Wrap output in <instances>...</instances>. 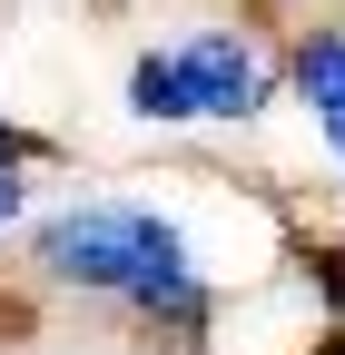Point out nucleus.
Masks as SVG:
<instances>
[{
  "mask_svg": "<svg viewBox=\"0 0 345 355\" xmlns=\"http://www.w3.org/2000/svg\"><path fill=\"white\" fill-rule=\"evenodd\" d=\"M39 277L50 286H79V296H109L128 316H148L158 336L197 345L207 316H218V286H207L197 247L168 227L158 207L139 198H79L39 227Z\"/></svg>",
  "mask_w": 345,
  "mask_h": 355,
  "instance_id": "nucleus-1",
  "label": "nucleus"
},
{
  "mask_svg": "<svg viewBox=\"0 0 345 355\" xmlns=\"http://www.w3.org/2000/svg\"><path fill=\"white\" fill-rule=\"evenodd\" d=\"M276 50L247 30H178L158 50L128 60V119L148 128H227V119H256L276 99Z\"/></svg>",
  "mask_w": 345,
  "mask_h": 355,
  "instance_id": "nucleus-2",
  "label": "nucleus"
},
{
  "mask_svg": "<svg viewBox=\"0 0 345 355\" xmlns=\"http://www.w3.org/2000/svg\"><path fill=\"white\" fill-rule=\"evenodd\" d=\"M286 89L306 99V119H316L326 158L345 168V20H316V30H296V50H286Z\"/></svg>",
  "mask_w": 345,
  "mask_h": 355,
  "instance_id": "nucleus-3",
  "label": "nucleus"
},
{
  "mask_svg": "<svg viewBox=\"0 0 345 355\" xmlns=\"http://www.w3.org/2000/svg\"><path fill=\"white\" fill-rule=\"evenodd\" d=\"M306 286L326 306V336H345V237H316L306 247Z\"/></svg>",
  "mask_w": 345,
  "mask_h": 355,
  "instance_id": "nucleus-4",
  "label": "nucleus"
},
{
  "mask_svg": "<svg viewBox=\"0 0 345 355\" xmlns=\"http://www.w3.org/2000/svg\"><path fill=\"white\" fill-rule=\"evenodd\" d=\"M20 217V168H0V227Z\"/></svg>",
  "mask_w": 345,
  "mask_h": 355,
  "instance_id": "nucleus-5",
  "label": "nucleus"
},
{
  "mask_svg": "<svg viewBox=\"0 0 345 355\" xmlns=\"http://www.w3.org/2000/svg\"><path fill=\"white\" fill-rule=\"evenodd\" d=\"M20 158H30V139H20L10 119H0V168H20Z\"/></svg>",
  "mask_w": 345,
  "mask_h": 355,
  "instance_id": "nucleus-6",
  "label": "nucleus"
},
{
  "mask_svg": "<svg viewBox=\"0 0 345 355\" xmlns=\"http://www.w3.org/2000/svg\"><path fill=\"white\" fill-rule=\"evenodd\" d=\"M316 355H345V336H326V345H316Z\"/></svg>",
  "mask_w": 345,
  "mask_h": 355,
  "instance_id": "nucleus-7",
  "label": "nucleus"
}]
</instances>
